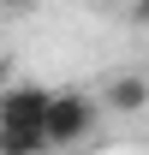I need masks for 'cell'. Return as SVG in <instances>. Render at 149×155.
<instances>
[{
    "mask_svg": "<svg viewBox=\"0 0 149 155\" xmlns=\"http://www.w3.org/2000/svg\"><path fill=\"white\" fill-rule=\"evenodd\" d=\"M101 119V101H90L84 90H48V114H42V131H48V149H66V143H84Z\"/></svg>",
    "mask_w": 149,
    "mask_h": 155,
    "instance_id": "cell-1",
    "label": "cell"
},
{
    "mask_svg": "<svg viewBox=\"0 0 149 155\" xmlns=\"http://www.w3.org/2000/svg\"><path fill=\"white\" fill-rule=\"evenodd\" d=\"M42 114H48V90L42 84L0 90V125H42Z\"/></svg>",
    "mask_w": 149,
    "mask_h": 155,
    "instance_id": "cell-2",
    "label": "cell"
},
{
    "mask_svg": "<svg viewBox=\"0 0 149 155\" xmlns=\"http://www.w3.org/2000/svg\"><path fill=\"white\" fill-rule=\"evenodd\" d=\"M101 107L108 114H143L149 107V78L143 72H119V78H108V90H101Z\"/></svg>",
    "mask_w": 149,
    "mask_h": 155,
    "instance_id": "cell-3",
    "label": "cell"
},
{
    "mask_svg": "<svg viewBox=\"0 0 149 155\" xmlns=\"http://www.w3.org/2000/svg\"><path fill=\"white\" fill-rule=\"evenodd\" d=\"M36 149H48L42 125H0V155H36Z\"/></svg>",
    "mask_w": 149,
    "mask_h": 155,
    "instance_id": "cell-4",
    "label": "cell"
},
{
    "mask_svg": "<svg viewBox=\"0 0 149 155\" xmlns=\"http://www.w3.org/2000/svg\"><path fill=\"white\" fill-rule=\"evenodd\" d=\"M42 0H0V18H30Z\"/></svg>",
    "mask_w": 149,
    "mask_h": 155,
    "instance_id": "cell-5",
    "label": "cell"
},
{
    "mask_svg": "<svg viewBox=\"0 0 149 155\" xmlns=\"http://www.w3.org/2000/svg\"><path fill=\"white\" fill-rule=\"evenodd\" d=\"M131 18H137V24L149 30V0H137V6H131Z\"/></svg>",
    "mask_w": 149,
    "mask_h": 155,
    "instance_id": "cell-6",
    "label": "cell"
}]
</instances>
